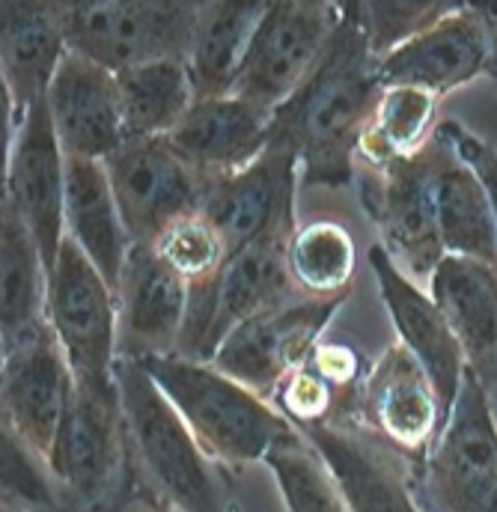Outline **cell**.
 Masks as SVG:
<instances>
[{"label": "cell", "instance_id": "36", "mask_svg": "<svg viewBox=\"0 0 497 512\" xmlns=\"http://www.w3.org/2000/svg\"><path fill=\"white\" fill-rule=\"evenodd\" d=\"M307 367L316 370L325 382L331 384L340 396H346V399H355L358 384L367 376L364 358L358 355V349H352L346 343H319L316 352L310 355Z\"/></svg>", "mask_w": 497, "mask_h": 512}, {"label": "cell", "instance_id": "16", "mask_svg": "<svg viewBox=\"0 0 497 512\" xmlns=\"http://www.w3.org/2000/svg\"><path fill=\"white\" fill-rule=\"evenodd\" d=\"M3 197L30 227L51 277L66 239V155L48 102H39L9 137Z\"/></svg>", "mask_w": 497, "mask_h": 512}, {"label": "cell", "instance_id": "31", "mask_svg": "<svg viewBox=\"0 0 497 512\" xmlns=\"http://www.w3.org/2000/svg\"><path fill=\"white\" fill-rule=\"evenodd\" d=\"M265 465L277 480L286 512H349L325 456L295 426L268 450Z\"/></svg>", "mask_w": 497, "mask_h": 512}, {"label": "cell", "instance_id": "13", "mask_svg": "<svg viewBox=\"0 0 497 512\" xmlns=\"http://www.w3.org/2000/svg\"><path fill=\"white\" fill-rule=\"evenodd\" d=\"M346 298L349 292L328 298L310 295L304 301H292L280 310L242 322L227 334L212 364L268 402L277 384L310 361V355L322 343L325 328L346 304Z\"/></svg>", "mask_w": 497, "mask_h": 512}, {"label": "cell", "instance_id": "30", "mask_svg": "<svg viewBox=\"0 0 497 512\" xmlns=\"http://www.w3.org/2000/svg\"><path fill=\"white\" fill-rule=\"evenodd\" d=\"M435 111L438 96L426 90L384 87L358 143V158L364 167L381 170L420 149L435 131Z\"/></svg>", "mask_w": 497, "mask_h": 512}, {"label": "cell", "instance_id": "22", "mask_svg": "<svg viewBox=\"0 0 497 512\" xmlns=\"http://www.w3.org/2000/svg\"><path fill=\"white\" fill-rule=\"evenodd\" d=\"M167 137L176 152L212 182L245 170L268 149L274 137V111L256 108L236 96L194 102L185 120Z\"/></svg>", "mask_w": 497, "mask_h": 512}, {"label": "cell", "instance_id": "24", "mask_svg": "<svg viewBox=\"0 0 497 512\" xmlns=\"http://www.w3.org/2000/svg\"><path fill=\"white\" fill-rule=\"evenodd\" d=\"M432 298L447 316L468 370L492 387L497 384V268L489 262L444 256L429 277Z\"/></svg>", "mask_w": 497, "mask_h": 512}, {"label": "cell", "instance_id": "15", "mask_svg": "<svg viewBox=\"0 0 497 512\" xmlns=\"http://www.w3.org/2000/svg\"><path fill=\"white\" fill-rule=\"evenodd\" d=\"M298 170L295 143L274 131L268 149L253 164L206 185L200 212L215 224L230 256L295 221Z\"/></svg>", "mask_w": 497, "mask_h": 512}, {"label": "cell", "instance_id": "40", "mask_svg": "<svg viewBox=\"0 0 497 512\" xmlns=\"http://www.w3.org/2000/svg\"><path fill=\"white\" fill-rule=\"evenodd\" d=\"M233 512H242V507H239V504H236V507H233Z\"/></svg>", "mask_w": 497, "mask_h": 512}, {"label": "cell", "instance_id": "2", "mask_svg": "<svg viewBox=\"0 0 497 512\" xmlns=\"http://www.w3.org/2000/svg\"><path fill=\"white\" fill-rule=\"evenodd\" d=\"M117 387L140 492L179 512H233L236 501L224 492L227 471L203 453L152 376L137 361L120 358Z\"/></svg>", "mask_w": 497, "mask_h": 512}, {"label": "cell", "instance_id": "39", "mask_svg": "<svg viewBox=\"0 0 497 512\" xmlns=\"http://www.w3.org/2000/svg\"><path fill=\"white\" fill-rule=\"evenodd\" d=\"M0 512H63V510H42V507H24V504H9V501H0Z\"/></svg>", "mask_w": 497, "mask_h": 512}, {"label": "cell", "instance_id": "6", "mask_svg": "<svg viewBox=\"0 0 497 512\" xmlns=\"http://www.w3.org/2000/svg\"><path fill=\"white\" fill-rule=\"evenodd\" d=\"M200 3L191 0H72L69 51L120 75L149 63H188Z\"/></svg>", "mask_w": 497, "mask_h": 512}, {"label": "cell", "instance_id": "21", "mask_svg": "<svg viewBox=\"0 0 497 512\" xmlns=\"http://www.w3.org/2000/svg\"><path fill=\"white\" fill-rule=\"evenodd\" d=\"M45 102L66 158L105 161L128 140L117 75L81 54L63 57Z\"/></svg>", "mask_w": 497, "mask_h": 512}, {"label": "cell", "instance_id": "12", "mask_svg": "<svg viewBox=\"0 0 497 512\" xmlns=\"http://www.w3.org/2000/svg\"><path fill=\"white\" fill-rule=\"evenodd\" d=\"M0 370L3 432L48 462L75 393V376L51 325L42 322L6 343Z\"/></svg>", "mask_w": 497, "mask_h": 512}, {"label": "cell", "instance_id": "3", "mask_svg": "<svg viewBox=\"0 0 497 512\" xmlns=\"http://www.w3.org/2000/svg\"><path fill=\"white\" fill-rule=\"evenodd\" d=\"M137 364L182 414L203 453L224 471L265 462L268 450L292 429L274 405L221 373L215 364L179 355L146 358Z\"/></svg>", "mask_w": 497, "mask_h": 512}, {"label": "cell", "instance_id": "28", "mask_svg": "<svg viewBox=\"0 0 497 512\" xmlns=\"http://www.w3.org/2000/svg\"><path fill=\"white\" fill-rule=\"evenodd\" d=\"M438 230L450 256L497 268V215L483 179L462 161H450L438 182Z\"/></svg>", "mask_w": 497, "mask_h": 512}, {"label": "cell", "instance_id": "4", "mask_svg": "<svg viewBox=\"0 0 497 512\" xmlns=\"http://www.w3.org/2000/svg\"><path fill=\"white\" fill-rule=\"evenodd\" d=\"M45 471L63 512H117L140 495L120 387L111 393L75 387Z\"/></svg>", "mask_w": 497, "mask_h": 512}, {"label": "cell", "instance_id": "19", "mask_svg": "<svg viewBox=\"0 0 497 512\" xmlns=\"http://www.w3.org/2000/svg\"><path fill=\"white\" fill-rule=\"evenodd\" d=\"M114 295L120 358L146 361L176 355L188 316V280L152 245H131Z\"/></svg>", "mask_w": 497, "mask_h": 512}, {"label": "cell", "instance_id": "10", "mask_svg": "<svg viewBox=\"0 0 497 512\" xmlns=\"http://www.w3.org/2000/svg\"><path fill=\"white\" fill-rule=\"evenodd\" d=\"M477 78H497V0L459 3L378 60L381 87H417L438 99Z\"/></svg>", "mask_w": 497, "mask_h": 512}, {"label": "cell", "instance_id": "33", "mask_svg": "<svg viewBox=\"0 0 497 512\" xmlns=\"http://www.w3.org/2000/svg\"><path fill=\"white\" fill-rule=\"evenodd\" d=\"M152 248L176 274L188 280V286L218 277L230 259L221 233L203 212H188L167 224Z\"/></svg>", "mask_w": 497, "mask_h": 512}, {"label": "cell", "instance_id": "18", "mask_svg": "<svg viewBox=\"0 0 497 512\" xmlns=\"http://www.w3.org/2000/svg\"><path fill=\"white\" fill-rule=\"evenodd\" d=\"M298 432L325 456L349 512H423L414 498V462L349 414Z\"/></svg>", "mask_w": 497, "mask_h": 512}, {"label": "cell", "instance_id": "25", "mask_svg": "<svg viewBox=\"0 0 497 512\" xmlns=\"http://www.w3.org/2000/svg\"><path fill=\"white\" fill-rule=\"evenodd\" d=\"M66 236L117 292L131 236L102 161L66 158Z\"/></svg>", "mask_w": 497, "mask_h": 512}, {"label": "cell", "instance_id": "29", "mask_svg": "<svg viewBox=\"0 0 497 512\" xmlns=\"http://www.w3.org/2000/svg\"><path fill=\"white\" fill-rule=\"evenodd\" d=\"M125 137H167L194 105L185 63H149L117 75Z\"/></svg>", "mask_w": 497, "mask_h": 512}, {"label": "cell", "instance_id": "9", "mask_svg": "<svg viewBox=\"0 0 497 512\" xmlns=\"http://www.w3.org/2000/svg\"><path fill=\"white\" fill-rule=\"evenodd\" d=\"M340 18V3L271 0L250 39L230 96L277 111L310 78Z\"/></svg>", "mask_w": 497, "mask_h": 512}, {"label": "cell", "instance_id": "1", "mask_svg": "<svg viewBox=\"0 0 497 512\" xmlns=\"http://www.w3.org/2000/svg\"><path fill=\"white\" fill-rule=\"evenodd\" d=\"M343 18L310 78L274 111L301 158L304 185L349 188L358 179V143L381 96L378 57L364 21V0H346Z\"/></svg>", "mask_w": 497, "mask_h": 512}, {"label": "cell", "instance_id": "11", "mask_svg": "<svg viewBox=\"0 0 497 512\" xmlns=\"http://www.w3.org/2000/svg\"><path fill=\"white\" fill-rule=\"evenodd\" d=\"M102 164L131 245H152L167 224L200 212L209 179L176 152L170 137H128Z\"/></svg>", "mask_w": 497, "mask_h": 512}, {"label": "cell", "instance_id": "26", "mask_svg": "<svg viewBox=\"0 0 497 512\" xmlns=\"http://www.w3.org/2000/svg\"><path fill=\"white\" fill-rule=\"evenodd\" d=\"M262 0L233 3V0H206L200 3L197 30L188 54V78L194 87V102L227 99L233 81L245 60L250 39L265 15Z\"/></svg>", "mask_w": 497, "mask_h": 512}, {"label": "cell", "instance_id": "38", "mask_svg": "<svg viewBox=\"0 0 497 512\" xmlns=\"http://www.w3.org/2000/svg\"><path fill=\"white\" fill-rule=\"evenodd\" d=\"M117 512H179L173 510V507H167V504H161V501H155V498H149V495H134L125 507H120Z\"/></svg>", "mask_w": 497, "mask_h": 512}, {"label": "cell", "instance_id": "14", "mask_svg": "<svg viewBox=\"0 0 497 512\" xmlns=\"http://www.w3.org/2000/svg\"><path fill=\"white\" fill-rule=\"evenodd\" d=\"M349 417L411 459L414 468L426 462L444 432L435 384L402 343L387 346L373 367H367Z\"/></svg>", "mask_w": 497, "mask_h": 512}, {"label": "cell", "instance_id": "34", "mask_svg": "<svg viewBox=\"0 0 497 512\" xmlns=\"http://www.w3.org/2000/svg\"><path fill=\"white\" fill-rule=\"evenodd\" d=\"M456 6V0H367L364 21L370 30L373 54L378 60L387 57L402 42L438 24Z\"/></svg>", "mask_w": 497, "mask_h": 512}, {"label": "cell", "instance_id": "27", "mask_svg": "<svg viewBox=\"0 0 497 512\" xmlns=\"http://www.w3.org/2000/svg\"><path fill=\"white\" fill-rule=\"evenodd\" d=\"M0 274V343L6 346L24 331L48 322L45 262L30 227L6 197L0 203Z\"/></svg>", "mask_w": 497, "mask_h": 512}, {"label": "cell", "instance_id": "32", "mask_svg": "<svg viewBox=\"0 0 497 512\" xmlns=\"http://www.w3.org/2000/svg\"><path fill=\"white\" fill-rule=\"evenodd\" d=\"M355 265V242L349 230L337 221H313L307 227H298L289 245L292 280L301 292L316 298L352 292Z\"/></svg>", "mask_w": 497, "mask_h": 512}, {"label": "cell", "instance_id": "5", "mask_svg": "<svg viewBox=\"0 0 497 512\" xmlns=\"http://www.w3.org/2000/svg\"><path fill=\"white\" fill-rule=\"evenodd\" d=\"M456 158L459 152L447 126L438 123L420 149L381 170L364 167L355 179L361 206L375 224L384 251L411 274L432 277L447 256L438 230V182Z\"/></svg>", "mask_w": 497, "mask_h": 512}, {"label": "cell", "instance_id": "17", "mask_svg": "<svg viewBox=\"0 0 497 512\" xmlns=\"http://www.w3.org/2000/svg\"><path fill=\"white\" fill-rule=\"evenodd\" d=\"M69 54L66 3L3 0L0 3V75L3 105L9 108V137L24 117L45 102L54 75Z\"/></svg>", "mask_w": 497, "mask_h": 512}, {"label": "cell", "instance_id": "20", "mask_svg": "<svg viewBox=\"0 0 497 512\" xmlns=\"http://www.w3.org/2000/svg\"><path fill=\"white\" fill-rule=\"evenodd\" d=\"M370 265H373V274L378 280L381 301H384V307L393 319V328L399 334V343L429 373L435 393H438V402H441L444 426H447L462 379L468 373L465 352H462L447 316L435 304V298L423 295L405 277V271L393 262V256L384 251L381 242L370 248Z\"/></svg>", "mask_w": 497, "mask_h": 512}, {"label": "cell", "instance_id": "23", "mask_svg": "<svg viewBox=\"0 0 497 512\" xmlns=\"http://www.w3.org/2000/svg\"><path fill=\"white\" fill-rule=\"evenodd\" d=\"M295 233H298L295 221L283 224L271 230L268 236L250 242L248 248L236 251L221 268L218 292H215V346L218 349L236 325L265 316L271 310H280L298 298L301 289L292 280V268H289V245Z\"/></svg>", "mask_w": 497, "mask_h": 512}, {"label": "cell", "instance_id": "37", "mask_svg": "<svg viewBox=\"0 0 497 512\" xmlns=\"http://www.w3.org/2000/svg\"><path fill=\"white\" fill-rule=\"evenodd\" d=\"M444 126H447V134H450V140H453V146H456V152H459V158L483 179V185H486V191H489V197H492V206H495V215H497V152L495 146H489L486 140H480V137H474L468 128H462L459 123H453V120H444Z\"/></svg>", "mask_w": 497, "mask_h": 512}, {"label": "cell", "instance_id": "7", "mask_svg": "<svg viewBox=\"0 0 497 512\" xmlns=\"http://www.w3.org/2000/svg\"><path fill=\"white\" fill-rule=\"evenodd\" d=\"M414 498L423 512H497V423L489 387L471 370L441 438L414 468Z\"/></svg>", "mask_w": 497, "mask_h": 512}, {"label": "cell", "instance_id": "35", "mask_svg": "<svg viewBox=\"0 0 497 512\" xmlns=\"http://www.w3.org/2000/svg\"><path fill=\"white\" fill-rule=\"evenodd\" d=\"M271 402L295 429H313V426L331 423L343 414H352L355 399L340 396L316 370H310L304 364L277 384Z\"/></svg>", "mask_w": 497, "mask_h": 512}, {"label": "cell", "instance_id": "8", "mask_svg": "<svg viewBox=\"0 0 497 512\" xmlns=\"http://www.w3.org/2000/svg\"><path fill=\"white\" fill-rule=\"evenodd\" d=\"M45 319L69 361L75 387L117 390V295L69 236L48 277Z\"/></svg>", "mask_w": 497, "mask_h": 512}]
</instances>
